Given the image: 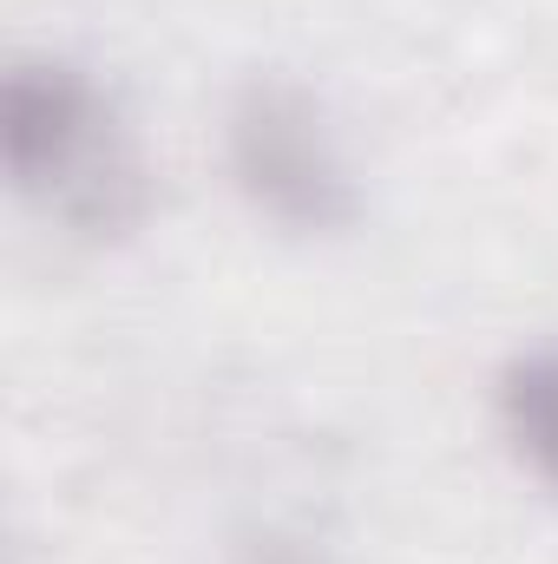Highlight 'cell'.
I'll list each match as a JSON object with an SVG mask.
<instances>
[{
	"mask_svg": "<svg viewBox=\"0 0 558 564\" xmlns=\"http://www.w3.org/2000/svg\"><path fill=\"white\" fill-rule=\"evenodd\" d=\"M0 164L13 191L73 237H126L144 217V158L119 99L60 53L7 66Z\"/></svg>",
	"mask_w": 558,
	"mask_h": 564,
	"instance_id": "1",
	"label": "cell"
},
{
	"mask_svg": "<svg viewBox=\"0 0 558 564\" xmlns=\"http://www.w3.org/2000/svg\"><path fill=\"white\" fill-rule=\"evenodd\" d=\"M230 177L250 197L257 217H270L289 237H342L362 217V184L342 151V132L329 126L322 99L296 79H250L230 99L224 119Z\"/></svg>",
	"mask_w": 558,
	"mask_h": 564,
	"instance_id": "2",
	"label": "cell"
},
{
	"mask_svg": "<svg viewBox=\"0 0 558 564\" xmlns=\"http://www.w3.org/2000/svg\"><path fill=\"white\" fill-rule=\"evenodd\" d=\"M500 426H506L513 453L526 459V473L558 492V341L552 348H526V355L506 361V375H500Z\"/></svg>",
	"mask_w": 558,
	"mask_h": 564,
	"instance_id": "3",
	"label": "cell"
},
{
	"mask_svg": "<svg viewBox=\"0 0 558 564\" xmlns=\"http://www.w3.org/2000/svg\"><path fill=\"white\" fill-rule=\"evenodd\" d=\"M237 564H329L315 545H302V539H264V545H250Z\"/></svg>",
	"mask_w": 558,
	"mask_h": 564,
	"instance_id": "4",
	"label": "cell"
}]
</instances>
